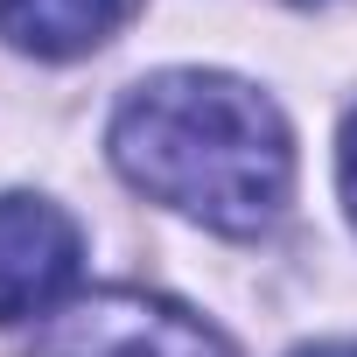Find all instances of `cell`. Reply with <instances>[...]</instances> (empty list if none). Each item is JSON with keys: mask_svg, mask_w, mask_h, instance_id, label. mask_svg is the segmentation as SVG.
Instances as JSON below:
<instances>
[{"mask_svg": "<svg viewBox=\"0 0 357 357\" xmlns=\"http://www.w3.org/2000/svg\"><path fill=\"white\" fill-rule=\"evenodd\" d=\"M112 161L133 190L211 231L252 238L294 190L287 119L225 70H161L112 112Z\"/></svg>", "mask_w": 357, "mask_h": 357, "instance_id": "obj_1", "label": "cell"}, {"mask_svg": "<svg viewBox=\"0 0 357 357\" xmlns=\"http://www.w3.org/2000/svg\"><path fill=\"white\" fill-rule=\"evenodd\" d=\"M36 357H238L204 315L140 287H105L56 308L36 336Z\"/></svg>", "mask_w": 357, "mask_h": 357, "instance_id": "obj_2", "label": "cell"}, {"mask_svg": "<svg viewBox=\"0 0 357 357\" xmlns=\"http://www.w3.org/2000/svg\"><path fill=\"white\" fill-rule=\"evenodd\" d=\"M84 238L77 225L43 197H0V322L56 315V301L77 287Z\"/></svg>", "mask_w": 357, "mask_h": 357, "instance_id": "obj_3", "label": "cell"}, {"mask_svg": "<svg viewBox=\"0 0 357 357\" xmlns=\"http://www.w3.org/2000/svg\"><path fill=\"white\" fill-rule=\"evenodd\" d=\"M126 15H133V0H0V36L56 63V56L98 50Z\"/></svg>", "mask_w": 357, "mask_h": 357, "instance_id": "obj_4", "label": "cell"}, {"mask_svg": "<svg viewBox=\"0 0 357 357\" xmlns=\"http://www.w3.org/2000/svg\"><path fill=\"white\" fill-rule=\"evenodd\" d=\"M336 183H343V204H350V225H357V112L343 119V140H336Z\"/></svg>", "mask_w": 357, "mask_h": 357, "instance_id": "obj_5", "label": "cell"}, {"mask_svg": "<svg viewBox=\"0 0 357 357\" xmlns=\"http://www.w3.org/2000/svg\"><path fill=\"white\" fill-rule=\"evenodd\" d=\"M294 357H357V343H315V350H294Z\"/></svg>", "mask_w": 357, "mask_h": 357, "instance_id": "obj_6", "label": "cell"}]
</instances>
